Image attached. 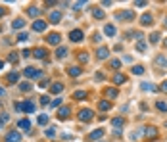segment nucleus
Wrapping results in <instances>:
<instances>
[{
	"label": "nucleus",
	"instance_id": "obj_3",
	"mask_svg": "<svg viewBox=\"0 0 167 142\" xmlns=\"http://www.w3.org/2000/svg\"><path fill=\"white\" fill-rule=\"evenodd\" d=\"M69 41H73V42H83V41H85V33L81 31V29H73V31L69 33Z\"/></svg>",
	"mask_w": 167,
	"mask_h": 142
},
{
	"label": "nucleus",
	"instance_id": "obj_52",
	"mask_svg": "<svg viewBox=\"0 0 167 142\" xmlns=\"http://www.w3.org/2000/svg\"><path fill=\"white\" fill-rule=\"evenodd\" d=\"M4 94H6V90H4L2 87H0V96H4Z\"/></svg>",
	"mask_w": 167,
	"mask_h": 142
},
{
	"label": "nucleus",
	"instance_id": "obj_12",
	"mask_svg": "<svg viewBox=\"0 0 167 142\" xmlns=\"http://www.w3.org/2000/svg\"><path fill=\"white\" fill-rule=\"evenodd\" d=\"M48 19H50V23H52V25H58V23L61 21V12H52Z\"/></svg>",
	"mask_w": 167,
	"mask_h": 142
},
{
	"label": "nucleus",
	"instance_id": "obj_44",
	"mask_svg": "<svg viewBox=\"0 0 167 142\" xmlns=\"http://www.w3.org/2000/svg\"><path fill=\"white\" fill-rule=\"evenodd\" d=\"M142 90H156V88H154L150 83H142Z\"/></svg>",
	"mask_w": 167,
	"mask_h": 142
},
{
	"label": "nucleus",
	"instance_id": "obj_54",
	"mask_svg": "<svg viewBox=\"0 0 167 142\" xmlns=\"http://www.w3.org/2000/svg\"><path fill=\"white\" fill-rule=\"evenodd\" d=\"M0 69H4V60H0Z\"/></svg>",
	"mask_w": 167,
	"mask_h": 142
},
{
	"label": "nucleus",
	"instance_id": "obj_5",
	"mask_svg": "<svg viewBox=\"0 0 167 142\" xmlns=\"http://www.w3.org/2000/svg\"><path fill=\"white\" fill-rule=\"evenodd\" d=\"M60 41H61V35H58V33H50L46 37V42L48 44H52V46H58L60 44Z\"/></svg>",
	"mask_w": 167,
	"mask_h": 142
},
{
	"label": "nucleus",
	"instance_id": "obj_11",
	"mask_svg": "<svg viewBox=\"0 0 167 142\" xmlns=\"http://www.w3.org/2000/svg\"><path fill=\"white\" fill-rule=\"evenodd\" d=\"M96 56H98V60H106L108 56H110V48L100 46V48H98V52H96Z\"/></svg>",
	"mask_w": 167,
	"mask_h": 142
},
{
	"label": "nucleus",
	"instance_id": "obj_18",
	"mask_svg": "<svg viewBox=\"0 0 167 142\" xmlns=\"http://www.w3.org/2000/svg\"><path fill=\"white\" fill-rule=\"evenodd\" d=\"M61 90H64V85H61V83H52V87H50L52 94H60Z\"/></svg>",
	"mask_w": 167,
	"mask_h": 142
},
{
	"label": "nucleus",
	"instance_id": "obj_30",
	"mask_svg": "<svg viewBox=\"0 0 167 142\" xmlns=\"http://www.w3.org/2000/svg\"><path fill=\"white\" fill-rule=\"evenodd\" d=\"M156 108H158L159 111H167V102H163V100H158V102H156Z\"/></svg>",
	"mask_w": 167,
	"mask_h": 142
},
{
	"label": "nucleus",
	"instance_id": "obj_1",
	"mask_svg": "<svg viewBox=\"0 0 167 142\" xmlns=\"http://www.w3.org/2000/svg\"><path fill=\"white\" fill-rule=\"evenodd\" d=\"M94 113L92 110H88V108H83V110H79V113H77V119L83 121V123H88V121H92Z\"/></svg>",
	"mask_w": 167,
	"mask_h": 142
},
{
	"label": "nucleus",
	"instance_id": "obj_7",
	"mask_svg": "<svg viewBox=\"0 0 167 142\" xmlns=\"http://www.w3.org/2000/svg\"><path fill=\"white\" fill-rule=\"evenodd\" d=\"M117 19H123V21H133L135 19V12H131V10H127V12H121V14H117Z\"/></svg>",
	"mask_w": 167,
	"mask_h": 142
},
{
	"label": "nucleus",
	"instance_id": "obj_9",
	"mask_svg": "<svg viewBox=\"0 0 167 142\" xmlns=\"http://www.w3.org/2000/svg\"><path fill=\"white\" fill-rule=\"evenodd\" d=\"M81 73H83V69H81L79 65H71V67H67V75H69V77H79Z\"/></svg>",
	"mask_w": 167,
	"mask_h": 142
},
{
	"label": "nucleus",
	"instance_id": "obj_48",
	"mask_svg": "<svg viewBox=\"0 0 167 142\" xmlns=\"http://www.w3.org/2000/svg\"><path fill=\"white\" fill-rule=\"evenodd\" d=\"M14 108H15V111H23V106H21V102H15Z\"/></svg>",
	"mask_w": 167,
	"mask_h": 142
},
{
	"label": "nucleus",
	"instance_id": "obj_50",
	"mask_svg": "<svg viewBox=\"0 0 167 142\" xmlns=\"http://www.w3.org/2000/svg\"><path fill=\"white\" fill-rule=\"evenodd\" d=\"M102 79H104V75H102V73H100V71H98V73H96V75H94V81H102Z\"/></svg>",
	"mask_w": 167,
	"mask_h": 142
},
{
	"label": "nucleus",
	"instance_id": "obj_55",
	"mask_svg": "<svg viewBox=\"0 0 167 142\" xmlns=\"http://www.w3.org/2000/svg\"><path fill=\"white\" fill-rule=\"evenodd\" d=\"M163 25H165V27H167V17H165V23H163Z\"/></svg>",
	"mask_w": 167,
	"mask_h": 142
},
{
	"label": "nucleus",
	"instance_id": "obj_51",
	"mask_svg": "<svg viewBox=\"0 0 167 142\" xmlns=\"http://www.w3.org/2000/svg\"><path fill=\"white\" fill-rule=\"evenodd\" d=\"M146 4H148V2H144V0H140V2H135V6H136V8H138V6L142 8V6H146Z\"/></svg>",
	"mask_w": 167,
	"mask_h": 142
},
{
	"label": "nucleus",
	"instance_id": "obj_4",
	"mask_svg": "<svg viewBox=\"0 0 167 142\" xmlns=\"http://www.w3.org/2000/svg\"><path fill=\"white\" fill-rule=\"evenodd\" d=\"M46 21H42V19H35V23H31V29L33 31H37V33H42V31H46Z\"/></svg>",
	"mask_w": 167,
	"mask_h": 142
},
{
	"label": "nucleus",
	"instance_id": "obj_8",
	"mask_svg": "<svg viewBox=\"0 0 167 142\" xmlns=\"http://www.w3.org/2000/svg\"><path fill=\"white\" fill-rule=\"evenodd\" d=\"M69 113H71V110L67 108V106H64V108H60V110H58V119H60V121H65L67 117H69Z\"/></svg>",
	"mask_w": 167,
	"mask_h": 142
},
{
	"label": "nucleus",
	"instance_id": "obj_10",
	"mask_svg": "<svg viewBox=\"0 0 167 142\" xmlns=\"http://www.w3.org/2000/svg\"><path fill=\"white\" fill-rule=\"evenodd\" d=\"M152 21H154V15H152V14H144L142 17H140V25H142V27L152 25Z\"/></svg>",
	"mask_w": 167,
	"mask_h": 142
},
{
	"label": "nucleus",
	"instance_id": "obj_37",
	"mask_svg": "<svg viewBox=\"0 0 167 142\" xmlns=\"http://www.w3.org/2000/svg\"><path fill=\"white\" fill-rule=\"evenodd\" d=\"M136 50H138V52H146V42L138 41V42H136Z\"/></svg>",
	"mask_w": 167,
	"mask_h": 142
},
{
	"label": "nucleus",
	"instance_id": "obj_43",
	"mask_svg": "<svg viewBox=\"0 0 167 142\" xmlns=\"http://www.w3.org/2000/svg\"><path fill=\"white\" fill-rule=\"evenodd\" d=\"M50 102H52V100H50V96H46V94H44V96H41V104H42V106L50 104Z\"/></svg>",
	"mask_w": 167,
	"mask_h": 142
},
{
	"label": "nucleus",
	"instance_id": "obj_22",
	"mask_svg": "<svg viewBox=\"0 0 167 142\" xmlns=\"http://www.w3.org/2000/svg\"><path fill=\"white\" fill-rule=\"evenodd\" d=\"M154 64H158V65H163V67H167V58H165L163 54H159V56H156Z\"/></svg>",
	"mask_w": 167,
	"mask_h": 142
},
{
	"label": "nucleus",
	"instance_id": "obj_25",
	"mask_svg": "<svg viewBox=\"0 0 167 142\" xmlns=\"http://www.w3.org/2000/svg\"><path fill=\"white\" fill-rule=\"evenodd\" d=\"M6 79H8V83L14 85V83L19 81V73H17V71H12V73H8V77H6Z\"/></svg>",
	"mask_w": 167,
	"mask_h": 142
},
{
	"label": "nucleus",
	"instance_id": "obj_56",
	"mask_svg": "<svg viewBox=\"0 0 167 142\" xmlns=\"http://www.w3.org/2000/svg\"><path fill=\"white\" fill-rule=\"evenodd\" d=\"M165 46H167V38H165Z\"/></svg>",
	"mask_w": 167,
	"mask_h": 142
},
{
	"label": "nucleus",
	"instance_id": "obj_6",
	"mask_svg": "<svg viewBox=\"0 0 167 142\" xmlns=\"http://www.w3.org/2000/svg\"><path fill=\"white\" fill-rule=\"evenodd\" d=\"M6 142H21V133H17V131H10V133L6 134Z\"/></svg>",
	"mask_w": 167,
	"mask_h": 142
},
{
	"label": "nucleus",
	"instance_id": "obj_45",
	"mask_svg": "<svg viewBox=\"0 0 167 142\" xmlns=\"http://www.w3.org/2000/svg\"><path fill=\"white\" fill-rule=\"evenodd\" d=\"M48 85H50V81H48V79H42V81H41V85H38V87H41V88H46Z\"/></svg>",
	"mask_w": 167,
	"mask_h": 142
},
{
	"label": "nucleus",
	"instance_id": "obj_34",
	"mask_svg": "<svg viewBox=\"0 0 167 142\" xmlns=\"http://www.w3.org/2000/svg\"><path fill=\"white\" fill-rule=\"evenodd\" d=\"M8 62H12V64H17V62H19V56H17V52H12V54L8 56Z\"/></svg>",
	"mask_w": 167,
	"mask_h": 142
},
{
	"label": "nucleus",
	"instance_id": "obj_19",
	"mask_svg": "<svg viewBox=\"0 0 167 142\" xmlns=\"http://www.w3.org/2000/svg\"><path fill=\"white\" fill-rule=\"evenodd\" d=\"M102 136H104V129H96L94 133L88 134V138H90V140H98V138H102Z\"/></svg>",
	"mask_w": 167,
	"mask_h": 142
},
{
	"label": "nucleus",
	"instance_id": "obj_40",
	"mask_svg": "<svg viewBox=\"0 0 167 142\" xmlns=\"http://www.w3.org/2000/svg\"><path fill=\"white\" fill-rule=\"evenodd\" d=\"M110 67H111V69H119V67H121V62H119V60H111V62H110Z\"/></svg>",
	"mask_w": 167,
	"mask_h": 142
},
{
	"label": "nucleus",
	"instance_id": "obj_53",
	"mask_svg": "<svg viewBox=\"0 0 167 142\" xmlns=\"http://www.w3.org/2000/svg\"><path fill=\"white\" fill-rule=\"evenodd\" d=\"M4 14H6V10H4V8H0V17H2Z\"/></svg>",
	"mask_w": 167,
	"mask_h": 142
},
{
	"label": "nucleus",
	"instance_id": "obj_47",
	"mask_svg": "<svg viewBox=\"0 0 167 142\" xmlns=\"http://www.w3.org/2000/svg\"><path fill=\"white\" fill-rule=\"evenodd\" d=\"M85 4H87V2H75V4H73V10H81Z\"/></svg>",
	"mask_w": 167,
	"mask_h": 142
},
{
	"label": "nucleus",
	"instance_id": "obj_14",
	"mask_svg": "<svg viewBox=\"0 0 167 142\" xmlns=\"http://www.w3.org/2000/svg\"><path fill=\"white\" fill-rule=\"evenodd\" d=\"M33 56H35L37 60H44V58H46V50H44V48H35V50H33Z\"/></svg>",
	"mask_w": 167,
	"mask_h": 142
},
{
	"label": "nucleus",
	"instance_id": "obj_35",
	"mask_svg": "<svg viewBox=\"0 0 167 142\" xmlns=\"http://www.w3.org/2000/svg\"><path fill=\"white\" fill-rule=\"evenodd\" d=\"M37 121H38V125H42V127H44V125L48 123V115H46V113L38 115V119H37Z\"/></svg>",
	"mask_w": 167,
	"mask_h": 142
},
{
	"label": "nucleus",
	"instance_id": "obj_36",
	"mask_svg": "<svg viewBox=\"0 0 167 142\" xmlns=\"http://www.w3.org/2000/svg\"><path fill=\"white\" fill-rule=\"evenodd\" d=\"M144 136H146V138L156 136V129H154V127H148V129H146V133H144Z\"/></svg>",
	"mask_w": 167,
	"mask_h": 142
},
{
	"label": "nucleus",
	"instance_id": "obj_41",
	"mask_svg": "<svg viewBox=\"0 0 167 142\" xmlns=\"http://www.w3.org/2000/svg\"><path fill=\"white\" fill-rule=\"evenodd\" d=\"M44 134H46L48 138H52V136H54V134H56V127H50V129H48V131H44Z\"/></svg>",
	"mask_w": 167,
	"mask_h": 142
},
{
	"label": "nucleus",
	"instance_id": "obj_20",
	"mask_svg": "<svg viewBox=\"0 0 167 142\" xmlns=\"http://www.w3.org/2000/svg\"><path fill=\"white\" fill-rule=\"evenodd\" d=\"M25 25V19L23 17H15L14 21H12V29H21Z\"/></svg>",
	"mask_w": 167,
	"mask_h": 142
},
{
	"label": "nucleus",
	"instance_id": "obj_49",
	"mask_svg": "<svg viewBox=\"0 0 167 142\" xmlns=\"http://www.w3.org/2000/svg\"><path fill=\"white\" fill-rule=\"evenodd\" d=\"M159 90H161V92H165V94H167V81H163V83H161V87H159Z\"/></svg>",
	"mask_w": 167,
	"mask_h": 142
},
{
	"label": "nucleus",
	"instance_id": "obj_17",
	"mask_svg": "<svg viewBox=\"0 0 167 142\" xmlns=\"http://www.w3.org/2000/svg\"><path fill=\"white\" fill-rule=\"evenodd\" d=\"M113 83H115V85H123V83H127V75L115 73V75H113Z\"/></svg>",
	"mask_w": 167,
	"mask_h": 142
},
{
	"label": "nucleus",
	"instance_id": "obj_21",
	"mask_svg": "<svg viewBox=\"0 0 167 142\" xmlns=\"http://www.w3.org/2000/svg\"><path fill=\"white\" fill-rule=\"evenodd\" d=\"M98 108L102 111H108V110H111V102L110 100H100L98 102Z\"/></svg>",
	"mask_w": 167,
	"mask_h": 142
},
{
	"label": "nucleus",
	"instance_id": "obj_23",
	"mask_svg": "<svg viewBox=\"0 0 167 142\" xmlns=\"http://www.w3.org/2000/svg\"><path fill=\"white\" fill-rule=\"evenodd\" d=\"M19 129H23V131H27V133H31V131H29V129H31V121H29V119H21V121H19Z\"/></svg>",
	"mask_w": 167,
	"mask_h": 142
},
{
	"label": "nucleus",
	"instance_id": "obj_39",
	"mask_svg": "<svg viewBox=\"0 0 167 142\" xmlns=\"http://www.w3.org/2000/svg\"><path fill=\"white\" fill-rule=\"evenodd\" d=\"M79 62H81V64H87V62H88V54H87V52H81V54H79Z\"/></svg>",
	"mask_w": 167,
	"mask_h": 142
},
{
	"label": "nucleus",
	"instance_id": "obj_46",
	"mask_svg": "<svg viewBox=\"0 0 167 142\" xmlns=\"http://www.w3.org/2000/svg\"><path fill=\"white\" fill-rule=\"evenodd\" d=\"M60 102H61V98H56V100L50 102V106H52V108H58V106H60Z\"/></svg>",
	"mask_w": 167,
	"mask_h": 142
},
{
	"label": "nucleus",
	"instance_id": "obj_28",
	"mask_svg": "<svg viewBox=\"0 0 167 142\" xmlns=\"http://www.w3.org/2000/svg\"><path fill=\"white\" fill-rule=\"evenodd\" d=\"M27 15H29V17H37V15H38V8H37V6L27 8Z\"/></svg>",
	"mask_w": 167,
	"mask_h": 142
},
{
	"label": "nucleus",
	"instance_id": "obj_32",
	"mask_svg": "<svg viewBox=\"0 0 167 142\" xmlns=\"http://www.w3.org/2000/svg\"><path fill=\"white\" fill-rule=\"evenodd\" d=\"M106 96L111 98V100H113V98H117V88H108V90H106Z\"/></svg>",
	"mask_w": 167,
	"mask_h": 142
},
{
	"label": "nucleus",
	"instance_id": "obj_13",
	"mask_svg": "<svg viewBox=\"0 0 167 142\" xmlns=\"http://www.w3.org/2000/svg\"><path fill=\"white\" fill-rule=\"evenodd\" d=\"M65 56H67V48H65V46H58V48H56V58H58V60H64Z\"/></svg>",
	"mask_w": 167,
	"mask_h": 142
},
{
	"label": "nucleus",
	"instance_id": "obj_26",
	"mask_svg": "<svg viewBox=\"0 0 167 142\" xmlns=\"http://www.w3.org/2000/svg\"><path fill=\"white\" fill-rule=\"evenodd\" d=\"M104 33H106L108 37H115V27H113V25H106V27H104Z\"/></svg>",
	"mask_w": 167,
	"mask_h": 142
},
{
	"label": "nucleus",
	"instance_id": "obj_38",
	"mask_svg": "<svg viewBox=\"0 0 167 142\" xmlns=\"http://www.w3.org/2000/svg\"><path fill=\"white\" fill-rule=\"evenodd\" d=\"M133 73H135V75H142L144 73V67H142V65H135V67H133Z\"/></svg>",
	"mask_w": 167,
	"mask_h": 142
},
{
	"label": "nucleus",
	"instance_id": "obj_29",
	"mask_svg": "<svg viewBox=\"0 0 167 142\" xmlns=\"http://www.w3.org/2000/svg\"><path fill=\"white\" fill-rule=\"evenodd\" d=\"M19 90H23V92H29V90H31V83H29V81H23V83H19Z\"/></svg>",
	"mask_w": 167,
	"mask_h": 142
},
{
	"label": "nucleus",
	"instance_id": "obj_15",
	"mask_svg": "<svg viewBox=\"0 0 167 142\" xmlns=\"http://www.w3.org/2000/svg\"><path fill=\"white\" fill-rule=\"evenodd\" d=\"M21 106H23V111H25V113H33V111L37 110V106L33 104V102H23Z\"/></svg>",
	"mask_w": 167,
	"mask_h": 142
},
{
	"label": "nucleus",
	"instance_id": "obj_16",
	"mask_svg": "<svg viewBox=\"0 0 167 142\" xmlns=\"http://www.w3.org/2000/svg\"><path fill=\"white\" fill-rule=\"evenodd\" d=\"M111 125L115 127V131H119V129L125 125V119H123V117H113V119H111Z\"/></svg>",
	"mask_w": 167,
	"mask_h": 142
},
{
	"label": "nucleus",
	"instance_id": "obj_42",
	"mask_svg": "<svg viewBox=\"0 0 167 142\" xmlns=\"http://www.w3.org/2000/svg\"><path fill=\"white\" fill-rule=\"evenodd\" d=\"M27 38H29V35H27V33H19V35H17V41H19V42H25Z\"/></svg>",
	"mask_w": 167,
	"mask_h": 142
},
{
	"label": "nucleus",
	"instance_id": "obj_2",
	"mask_svg": "<svg viewBox=\"0 0 167 142\" xmlns=\"http://www.w3.org/2000/svg\"><path fill=\"white\" fill-rule=\"evenodd\" d=\"M23 75L27 79H38V77H42V71H41V69H37V67H25Z\"/></svg>",
	"mask_w": 167,
	"mask_h": 142
},
{
	"label": "nucleus",
	"instance_id": "obj_31",
	"mask_svg": "<svg viewBox=\"0 0 167 142\" xmlns=\"http://www.w3.org/2000/svg\"><path fill=\"white\" fill-rule=\"evenodd\" d=\"M8 121H10V115H8V113H0V129L4 127Z\"/></svg>",
	"mask_w": 167,
	"mask_h": 142
},
{
	"label": "nucleus",
	"instance_id": "obj_24",
	"mask_svg": "<svg viewBox=\"0 0 167 142\" xmlns=\"http://www.w3.org/2000/svg\"><path fill=\"white\" fill-rule=\"evenodd\" d=\"M104 10L102 8H92V17H96V19H104Z\"/></svg>",
	"mask_w": 167,
	"mask_h": 142
},
{
	"label": "nucleus",
	"instance_id": "obj_33",
	"mask_svg": "<svg viewBox=\"0 0 167 142\" xmlns=\"http://www.w3.org/2000/svg\"><path fill=\"white\" fill-rule=\"evenodd\" d=\"M148 38H150V42H152V44H156V42H159V33H158V31H154Z\"/></svg>",
	"mask_w": 167,
	"mask_h": 142
},
{
	"label": "nucleus",
	"instance_id": "obj_27",
	"mask_svg": "<svg viewBox=\"0 0 167 142\" xmlns=\"http://www.w3.org/2000/svg\"><path fill=\"white\" fill-rule=\"evenodd\" d=\"M73 98H75V100H85V98H87V92H85V90H75L73 92Z\"/></svg>",
	"mask_w": 167,
	"mask_h": 142
}]
</instances>
